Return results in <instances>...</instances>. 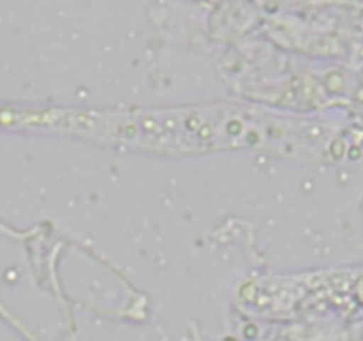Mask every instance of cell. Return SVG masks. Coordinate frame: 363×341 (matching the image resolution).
<instances>
[{"instance_id": "obj_1", "label": "cell", "mask_w": 363, "mask_h": 341, "mask_svg": "<svg viewBox=\"0 0 363 341\" xmlns=\"http://www.w3.org/2000/svg\"><path fill=\"white\" fill-rule=\"evenodd\" d=\"M41 125L68 135L167 153L262 149L303 158L308 125L257 107L218 105L169 110H50Z\"/></svg>"}]
</instances>
